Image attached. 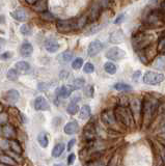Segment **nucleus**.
<instances>
[{
	"label": "nucleus",
	"instance_id": "obj_22",
	"mask_svg": "<svg viewBox=\"0 0 165 166\" xmlns=\"http://www.w3.org/2000/svg\"><path fill=\"white\" fill-rule=\"evenodd\" d=\"M153 67L157 70H165V56H158L153 62Z\"/></svg>",
	"mask_w": 165,
	"mask_h": 166
},
{
	"label": "nucleus",
	"instance_id": "obj_16",
	"mask_svg": "<svg viewBox=\"0 0 165 166\" xmlns=\"http://www.w3.org/2000/svg\"><path fill=\"white\" fill-rule=\"evenodd\" d=\"M109 39L112 44H120L124 42L125 39V34L123 33L122 30H116L113 31L109 36Z\"/></svg>",
	"mask_w": 165,
	"mask_h": 166
},
{
	"label": "nucleus",
	"instance_id": "obj_2",
	"mask_svg": "<svg viewBox=\"0 0 165 166\" xmlns=\"http://www.w3.org/2000/svg\"><path fill=\"white\" fill-rule=\"evenodd\" d=\"M114 114L117 122L123 128H132L135 126V118L128 105H116L114 107Z\"/></svg>",
	"mask_w": 165,
	"mask_h": 166
},
{
	"label": "nucleus",
	"instance_id": "obj_3",
	"mask_svg": "<svg viewBox=\"0 0 165 166\" xmlns=\"http://www.w3.org/2000/svg\"><path fill=\"white\" fill-rule=\"evenodd\" d=\"M101 117V123L104 125V127L107 129L108 134L110 135L111 133H114V135H117L119 132L123 129L122 126L119 125L117 122L116 117L114 114V109H107L103 110L100 115Z\"/></svg>",
	"mask_w": 165,
	"mask_h": 166
},
{
	"label": "nucleus",
	"instance_id": "obj_7",
	"mask_svg": "<svg viewBox=\"0 0 165 166\" xmlns=\"http://www.w3.org/2000/svg\"><path fill=\"white\" fill-rule=\"evenodd\" d=\"M164 80V75L158 72H154V71H148L142 77L143 83L148 84V85H159Z\"/></svg>",
	"mask_w": 165,
	"mask_h": 166
},
{
	"label": "nucleus",
	"instance_id": "obj_43",
	"mask_svg": "<svg viewBox=\"0 0 165 166\" xmlns=\"http://www.w3.org/2000/svg\"><path fill=\"white\" fill-rule=\"evenodd\" d=\"M106 166H119V158H117L116 155H113L110 158Z\"/></svg>",
	"mask_w": 165,
	"mask_h": 166
},
{
	"label": "nucleus",
	"instance_id": "obj_6",
	"mask_svg": "<svg viewBox=\"0 0 165 166\" xmlns=\"http://www.w3.org/2000/svg\"><path fill=\"white\" fill-rule=\"evenodd\" d=\"M56 28L60 33H70L78 30L77 18H71L67 20H57Z\"/></svg>",
	"mask_w": 165,
	"mask_h": 166
},
{
	"label": "nucleus",
	"instance_id": "obj_50",
	"mask_svg": "<svg viewBox=\"0 0 165 166\" xmlns=\"http://www.w3.org/2000/svg\"><path fill=\"white\" fill-rule=\"evenodd\" d=\"M76 160V156L75 154H71L69 157H68V164L69 165H72L73 163H74V161Z\"/></svg>",
	"mask_w": 165,
	"mask_h": 166
},
{
	"label": "nucleus",
	"instance_id": "obj_36",
	"mask_svg": "<svg viewBox=\"0 0 165 166\" xmlns=\"http://www.w3.org/2000/svg\"><path fill=\"white\" fill-rule=\"evenodd\" d=\"M9 144L10 149H12L16 154H21V153H22V147H21V146L16 140H10L9 142Z\"/></svg>",
	"mask_w": 165,
	"mask_h": 166
},
{
	"label": "nucleus",
	"instance_id": "obj_24",
	"mask_svg": "<svg viewBox=\"0 0 165 166\" xmlns=\"http://www.w3.org/2000/svg\"><path fill=\"white\" fill-rule=\"evenodd\" d=\"M32 51H33V47L29 43H24L21 46V54L23 56H29L32 53Z\"/></svg>",
	"mask_w": 165,
	"mask_h": 166
},
{
	"label": "nucleus",
	"instance_id": "obj_18",
	"mask_svg": "<svg viewBox=\"0 0 165 166\" xmlns=\"http://www.w3.org/2000/svg\"><path fill=\"white\" fill-rule=\"evenodd\" d=\"M10 15H12V17L14 19L20 21V22H25L28 19V14L24 9H16L14 12L10 13Z\"/></svg>",
	"mask_w": 165,
	"mask_h": 166
},
{
	"label": "nucleus",
	"instance_id": "obj_20",
	"mask_svg": "<svg viewBox=\"0 0 165 166\" xmlns=\"http://www.w3.org/2000/svg\"><path fill=\"white\" fill-rule=\"evenodd\" d=\"M73 59V53L71 51H64L57 56V60L62 64H68Z\"/></svg>",
	"mask_w": 165,
	"mask_h": 166
},
{
	"label": "nucleus",
	"instance_id": "obj_23",
	"mask_svg": "<svg viewBox=\"0 0 165 166\" xmlns=\"http://www.w3.org/2000/svg\"><path fill=\"white\" fill-rule=\"evenodd\" d=\"M32 7L36 10V12L45 13V12H47L48 2H47V1H35V4L32 5Z\"/></svg>",
	"mask_w": 165,
	"mask_h": 166
},
{
	"label": "nucleus",
	"instance_id": "obj_49",
	"mask_svg": "<svg viewBox=\"0 0 165 166\" xmlns=\"http://www.w3.org/2000/svg\"><path fill=\"white\" fill-rule=\"evenodd\" d=\"M69 76H70V73L68 72V71H61L60 72V74H59V77L61 78V79H68L69 78Z\"/></svg>",
	"mask_w": 165,
	"mask_h": 166
},
{
	"label": "nucleus",
	"instance_id": "obj_31",
	"mask_svg": "<svg viewBox=\"0 0 165 166\" xmlns=\"http://www.w3.org/2000/svg\"><path fill=\"white\" fill-rule=\"evenodd\" d=\"M104 70H105L106 73L110 74V75H113V74H115V72H116V65L111 61H107L106 64L104 65Z\"/></svg>",
	"mask_w": 165,
	"mask_h": 166
},
{
	"label": "nucleus",
	"instance_id": "obj_47",
	"mask_svg": "<svg viewBox=\"0 0 165 166\" xmlns=\"http://www.w3.org/2000/svg\"><path fill=\"white\" fill-rule=\"evenodd\" d=\"M10 57H12V53H10V52H4V53H2L0 55V59H2V60L9 59Z\"/></svg>",
	"mask_w": 165,
	"mask_h": 166
},
{
	"label": "nucleus",
	"instance_id": "obj_52",
	"mask_svg": "<svg viewBox=\"0 0 165 166\" xmlns=\"http://www.w3.org/2000/svg\"><path fill=\"white\" fill-rule=\"evenodd\" d=\"M75 143H76V139H71L69 143H68V151H71L72 147L75 146Z\"/></svg>",
	"mask_w": 165,
	"mask_h": 166
},
{
	"label": "nucleus",
	"instance_id": "obj_40",
	"mask_svg": "<svg viewBox=\"0 0 165 166\" xmlns=\"http://www.w3.org/2000/svg\"><path fill=\"white\" fill-rule=\"evenodd\" d=\"M20 31H21V33H22L23 35H30V34H31V28L27 24H24V25L21 26Z\"/></svg>",
	"mask_w": 165,
	"mask_h": 166
},
{
	"label": "nucleus",
	"instance_id": "obj_30",
	"mask_svg": "<svg viewBox=\"0 0 165 166\" xmlns=\"http://www.w3.org/2000/svg\"><path fill=\"white\" fill-rule=\"evenodd\" d=\"M38 143H40V146L42 147H47L48 146V137H47V134L46 133H44V132H42L38 134Z\"/></svg>",
	"mask_w": 165,
	"mask_h": 166
},
{
	"label": "nucleus",
	"instance_id": "obj_37",
	"mask_svg": "<svg viewBox=\"0 0 165 166\" xmlns=\"http://www.w3.org/2000/svg\"><path fill=\"white\" fill-rule=\"evenodd\" d=\"M85 84V80L83 78H77L74 80V82H73V87L74 89H80L82 88L83 86H84Z\"/></svg>",
	"mask_w": 165,
	"mask_h": 166
},
{
	"label": "nucleus",
	"instance_id": "obj_17",
	"mask_svg": "<svg viewBox=\"0 0 165 166\" xmlns=\"http://www.w3.org/2000/svg\"><path fill=\"white\" fill-rule=\"evenodd\" d=\"M20 99V94L18 90H16V89H10L5 94V100H6L7 102L10 103V104H15V103H17L19 101Z\"/></svg>",
	"mask_w": 165,
	"mask_h": 166
},
{
	"label": "nucleus",
	"instance_id": "obj_4",
	"mask_svg": "<svg viewBox=\"0 0 165 166\" xmlns=\"http://www.w3.org/2000/svg\"><path fill=\"white\" fill-rule=\"evenodd\" d=\"M154 36L145 31H138L132 36V47L136 52H139L153 45Z\"/></svg>",
	"mask_w": 165,
	"mask_h": 166
},
{
	"label": "nucleus",
	"instance_id": "obj_32",
	"mask_svg": "<svg viewBox=\"0 0 165 166\" xmlns=\"http://www.w3.org/2000/svg\"><path fill=\"white\" fill-rule=\"evenodd\" d=\"M88 22V18H87V15H82L80 16L79 18H77V25H78V30L82 29L84 26L87 24Z\"/></svg>",
	"mask_w": 165,
	"mask_h": 166
},
{
	"label": "nucleus",
	"instance_id": "obj_51",
	"mask_svg": "<svg viewBox=\"0 0 165 166\" xmlns=\"http://www.w3.org/2000/svg\"><path fill=\"white\" fill-rule=\"evenodd\" d=\"M7 120V115L5 113H1L0 114V124H5Z\"/></svg>",
	"mask_w": 165,
	"mask_h": 166
},
{
	"label": "nucleus",
	"instance_id": "obj_8",
	"mask_svg": "<svg viewBox=\"0 0 165 166\" xmlns=\"http://www.w3.org/2000/svg\"><path fill=\"white\" fill-rule=\"evenodd\" d=\"M128 106L131 109V111L133 113V116L136 120H141V115H142V100L134 97V98L129 100V104Z\"/></svg>",
	"mask_w": 165,
	"mask_h": 166
},
{
	"label": "nucleus",
	"instance_id": "obj_35",
	"mask_svg": "<svg viewBox=\"0 0 165 166\" xmlns=\"http://www.w3.org/2000/svg\"><path fill=\"white\" fill-rule=\"evenodd\" d=\"M6 77L7 79H9V80L16 81L18 79V77H19V73H18V71L16 70V68H9V70L7 71Z\"/></svg>",
	"mask_w": 165,
	"mask_h": 166
},
{
	"label": "nucleus",
	"instance_id": "obj_45",
	"mask_svg": "<svg viewBox=\"0 0 165 166\" xmlns=\"http://www.w3.org/2000/svg\"><path fill=\"white\" fill-rule=\"evenodd\" d=\"M158 131H159V133H160V134L165 133V117L161 120L160 124H159V126H158Z\"/></svg>",
	"mask_w": 165,
	"mask_h": 166
},
{
	"label": "nucleus",
	"instance_id": "obj_34",
	"mask_svg": "<svg viewBox=\"0 0 165 166\" xmlns=\"http://www.w3.org/2000/svg\"><path fill=\"white\" fill-rule=\"evenodd\" d=\"M0 162L3 163L5 165H9V166H16L17 165V162L16 160L13 159L12 157H7V156H2L0 158Z\"/></svg>",
	"mask_w": 165,
	"mask_h": 166
},
{
	"label": "nucleus",
	"instance_id": "obj_41",
	"mask_svg": "<svg viewBox=\"0 0 165 166\" xmlns=\"http://www.w3.org/2000/svg\"><path fill=\"white\" fill-rule=\"evenodd\" d=\"M41 17H42V19H43V20H46V21H53V20L55 19L54 15H53V14H51L50 12L42 13Z\"/></svg>",
	"mask_w": 165,
	"mask_h": 166
},
{
	"label": "nucleus",
	"instance_id": "obj_38",
	"mask_svg": "<svg viewBox=\"0 0 165 166\" xmlns=\"http://www.w3.org/2000/svg\"><path fill=\"white\" fill-rule=\"evenodd\" d=\"M103 159H99V160H93V161H87L85 162V166H106Z\"/></svg>",
	"mask_w": 165,
	"mask_h": 166
},
{
	"label": "nucleus",
	"instance_id": "obj_27",
	"mask_svg": "<svg viewBox=\"0 0 165 166\" xmlns=\"http://www.w3.org/2000/svg\"><path fill=\"white\" fill-rule=\"evenodd\" d=\"M113 88L115 90H119V91H131L133 89L131 85H129V84L127 83H123V82L115 83L113 85Z\"/></svg>",
	"mask_w": 165,
	"mask_h": 166
},
{
	"label": "nucleus",
	"instance_id": "obj_5",
	"mask_svg": "<svg viewBox=\"0 0 165 166\" xmlns=\"http://www.w3.org/2000/svg\"><path fill=\"white\" fill-rule=\"evenodd\" d=\"M164 19H165V15L162 9H152L145 17V25L148 26V28H157L159 26L163 25Z\"/></svg>",
	"mask_w": 165,
	"mask_h": 166
},
{
	"label": "nucleus",
	"instance_id": "obj_15",
	"mask_svg": "<svg viewBox=\"0 0 165 166\" xmlns=\"http://www.w3.org/2000/svg\"><path fill=\"white\" fill-rule=\"evenodd\" d=\"M78 130H79V124L76 120H72V122L68 123L64 128V133L68 134V135H73V134L77 133Z\"/></svg>",
	"mask_w": 165,
	"mask_h": 166
},
{
	"label": "nucleus",
	"instance_id": "obj_25",
	"mask_svg": "<svg viewBox=\"0 0 165 166\" xmlns=\"http://www.w3.org/2000/svg\"><path fill=\"white\" fill-rule=\"evenodd\" d=\"M64 149H65V146H64V143H62V142H60V143H57L56 146H54L53 151H52V156H53L54 158H58L60 155L64 153Z\"/></svg>",
	"mask_w": 165,
	"mask_h": 166
},
{
	"label": "nucleus",
	"instance_id": "obj_42",
	"mask_svg": "<svg viewBox=\"0 0 165 166\" xmlns=\"http://www.w3.org/2000/svg\"><path fill=\"white\" fill-rule=\"evenodd\" d=\"M94 71H95V65H94L91 62H86L84 65V68H83V72L84 73H93Z\"/></svg>",
	"mask_w": 165,
	"mask_h": 166
},
{
	"label": "nucleus",
	"instance_id": "obj_10",
	"mask_svg": "<svg viewBox=\"0 0 165 166\" xmlns=\"http://www.w3.org/2000/svg\"><path fill=\"white\" fill-rule=\"evenodd\" d=\"M139 59L141 60V62H143L145 65H148L154 57H156V50L153 48V45L148 46V48H145L142 51L137 52Z\"/></svg>",
	"mask_w": 165,
	"mask_h": 166
},
{
	"label": "nucleus",
	"instance_id": "obj_12",
	"mask_svg": "<svg viewBox=\"0 0 165 166\" xmlns=\"http://www.w3.org/2000/svg\"><path fill=\"white\" fill-rule=\"evenodd\" d=\"M103 49V44L100 41H93L91 43L88 45L87 48V53L90 57L96 56L97 54H99Z\"/></svg>",
	"mask_w": 165,
	"mask_h": 166
},
{
	"label": "nucleus",
	"instance_id": "obj_28",
	"mask_svg": "<svg viewBox=\"0 0 165 166\" xmlns=\"http://www.w3.org/2000/svg\"><path fill=\"white\" fill-rule=\"evenodd\" d=\"M3 135L6 137V138H14L16 136V130L12 127V126L6 125V126H4V128H3Z\"/></svg>",
	"mask_w": 165,
	"mask_h": 166
},
{
	"label": "nucleus",
	"instance_id": "obj_1",
	"mask_svg": "<svg viewBox=\"0 0 165 166\" xmlns=\"http://www.w3.org/2000/svg\"><path fill=\"white\" fill-rule=\"evenodd\" d=\"M160 107V103L158 99L154 98L152 96H145L142 99V115H141V120L145 124V127L150 126L151 122L153 120L154 116L158 111Z\"/></svg>",
	"mask_w": 165,
	"mask_h": 166
},
{
	"label": "nucleus",
	"instance_id": "obj_9",
	"mask_svg": "<svg viewBox=\"0 0 165 166\" xmlns=\"http://www.w3.org/2000/svg\"><path fill=\"white\" fill-rule=\"evenodd\" d=\"M102 9H103V7L101 6L100 2H93L90 9H88V14H87L88 22H91V23L96 22V21L100 18Z\"/></svg>",
	"mask_w": 165,
	"mask_h": 166
},
{
	"label": "nucleus",
	"instance_id": "obj_39",
	"mask_svg": "<svg viewBox=\"0 0 165 166\" xmlns=\"http://www.w3.org/2000/svg\"><path fill=\"white\" fill-rule=\"evenodd\" d=\"M83 65V59L82 58H76L74 61L72 62V68L74 70H79Z\"/></svg>",
	"mask_w": 165,
	"mask_h": 166
},
{
	"label": "nucleus",
	"instance_id": "obj_26",
	"mask_svg": "<svg viewBox=\"0 0 165 166\" xmlns=\"http://www.w3.org/2000/svg\"><path fill=\"white\" fill-rule=\"evenodd\" d=\"M29 68H30V65L27 61H18L17 64H16V70H17L18 72L26 73L27 71H29Z\"/></svg>",
	"mask_w": 165,
	"mask_h": 166
},
{
	"label": "nucleus",
	"instance_id": "obj_29",
	"mask_svg": "<svg viewBox=\"0 0 165 166\" xmlns=\"http://www.w3.org/2000/svg\"><path fill=\"white\" fill-rule=\"evenodd\" d=\"M157 49H158L159 52L165 54V31L163 33L159 36L158 39V46H157Z\"/></svg>",
	"mask_w": 165,
	"mask_h": 166
},
{
	"label": "nucleus",
	"instance_id": "obj_14",
	"mask_svg": "<svg viewBox=\"0 0 165 166\" xmlns=\"http://www.w3.org/2000/svg\"><path fill=\"white\" fill-rule=\"evenodd\" d=\"M73 91H74L73 85H64L57 89L56 94L60 97V98H68V97H70L72 94Z\"/></svg>",
	"mask_w": 165,
	"mask_h": 166
},
{
	"label": "nucleus",
	"instance_id": "obj_44",
	"mask_svg": "<svg viewBox=\"0 0 165 166\" xmlns=\"http://www.w3.org/2000/svg\"><path fill=\"white\" fill-rule=\"evenodd\" d=\"M159 156H160V159L162 163L165 165V146H160V147H159Z\"/></svg>",
	"mask_w": 165,
	"mask_h": 166
},
{
	"label": "nucleus",
	"instance_id": "obj_53",
	"mask_svg": "<svg viewBox=\"0 0 165 166\" xmlns=\"http://www.w3.org/2000/svg\"><path fill=\"white\" fill-rule=\"evenodd\" d=\"M54 166H64L62 163H57V164H54Z\"/></svg>",
	"mask_w": 165,
	"mask_h": 166
},
{
	"label": "nucleus",
	"instance_id": "obj_33",
	"mask_svg": "<svg viewBox=\"0 0 165 166\" xmlns=\"http://www.w3.org/2000/svg\"><path fill=\"white\" fill-rule=\"evenodd\" d=\"M67 111H68L69 114L74 115L78 111H79V106H78L77 103H72V102H71L70 104L68 105V107H67Z\"/></svg>",
	"mask_w": 165,
	"mask_h": 166
},
{
	"label": "nucleus",
	"instance_id": "obj_19",
	"mask_svg": "<svg viewBox=\"0 0 165 166\" xmlns=\"http://www.w3.org/2000/svg\"><path fill=\"white\" fill-rule=\"evenodd\" d=\"M45 48L49 53H55V52L58 51L59 49V44L57 43L56 39H50L48 41H46L45 43Z\"/></svg>",
	"mask_w": 165,
	"mask_h": 166
},
{
	"label": "nucleus",
	"instance_id": "obj_48",
	"mask_svg": "<svg viewBox=\"0 0 165 166\" xmlns=\"http://www.w3.org/2000/svg\"><path fill=\"white\" fill-rule=\"evenodd\" d=\"M124 19H125V15L124 14H120L119 16H117V18L116 19L114 20V24H120V23L124 21Z\"/></svg>",
	"mask_w": 165,
	"mask_h": 166
},
{
	"label": "nucleus",
	"instance_id": "obj_13",
	"mask_svg": "<svg viewBox=\"0 0 165 166\" xmlns=\"http://www.w3.org/2000/svg\"><path fill=\"white\" fill-rule=\"evenodd\" d=\"M35 108L38 111H47V110H49V104L44 97L40 96L35 101Z\"/></svg>",
	"mask_w": 165,
	"mask_h": 166
},
{
	"label": "nucleus",
	"instance_id": "obj_54",
	"mask_svg": "<svg viewBox=\"0 0 165 166\" xmlns=\"http://www.w3.org/2000/svg\"><path fill=\"white\" fill-rule=\"evenodd\" d=\"M158 166H159V165H158Z\"/></svg>",
	"mask_w": 165,
	"mask_h": 166
},
{
	"label": "nucleus",
	"instance_id": "obj_11",
	"mask_svg": "<svg viewBox=\"0 0 165 166\" xmlns=\"http://www.w3.org/2000/svg\"><path fill=\"white\" fill-rule=\"evenodd\" d=\"M106 57L110 60H113V61H119L126 57V52L119 47H113L106 52Z\"/></svg>",
	"mask_w": 165,
	"mask_h": 166
},
{
	"label": "nucleus",
	"instance_id": "obj_21",
	"mask_svg": "<svg viewBox=\"0 0 165 166\" xmlns=\"http://www.w3.org/2000/svg\"><path fill=\"white\" fill-rule=\"evenodd\" d=\"M91 116V109L88 105H84L79 111V117L81 120H88Z\"/></svg>",
	"mask_w": 165,
	"mask_h": 166
},
{
	"label": "nucleus",
	"instance_id": "obj_46",
	"mask_svg": "<svg viewBox=\"0 0 165 166\" xmlns=\"http://www.w3.org/2000/svg\"><path fill=\"white\" fill-rule=\"evenodd\" d=\"M84 94L87 97H93L94 96V86L93 85H88L87 87L85 88Z\"/></svg>",
	"mask_w": 165,
	"mask_h": 166
}]
</instances>
